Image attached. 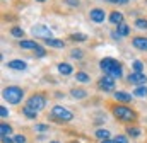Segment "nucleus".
Instances as JSON below:
<instances>
[{
	"mask_svg": "<svg viewBox=\"0 0 147 143\" xmlns=\"http://www.w3.org/2000/svg\"><path fill=\"white\" fill-rule=\"evenodd\" d=\"M2 96H3V99H5L9 104L17 106V104H21L22 99H24V90H22L21 87H17V85H9V87H5V89L2 90Z\"/></svg>",
	"mask_w": 147,
	"mask_h": 143,
	"instance_id": "f257e3e1",
	"label": "nucleus"
},
{
	"mask_svg": "<svg viewBox=\"0 0 147 143\" xmlns=\"http://www.w3.org/2000/svg\"><path fill=\"white\" fill-rule=\"evenodd\" d=\"M113 116L116 118V119H120V121H127V123H134L135 119H137V114L130 109V107H127L125 104H116V106H113Z\"/></svg>",
	"mask_w": 147,
	"mask_h": 143,
	"instance_id": "f03ea898",
	"label": "nucleus"
},
{
	"mask_svg": "<svg viewBox=\"0 0 147 143\" xmlns=\"http://www.w3.org/2000/svg\"><path fill=\"white\" fill-rule=\"evenodd\" d=\"M50 114H51L53 119L62 121V123H67V121H72L74 119V112L70 111V109L63 107V106H53V109H51Z\"/></svg>",
	"mask_w": 147,
	"mask_h": 143,
	"instance_id": "7ed1b4c3",
	"label": "nucleus"
},
{
	"mask_svg": "<svg viewBox=\"0 0 147 143\" xmlns=\"http://www.w3.org/2000/svg\"><path fill=\"white\" fill-rule=\"evenodd\" d=\"M26 106H29L31 109H34V111H43L45 106H46V97L43 96V94H33L29 99H28V104Z\"/></svg>",
	"mask_w": 147,
	"mask_h": 143,
	"instance_id": "20e7f679",
	"label": "nucleus"
},
{
	"mask_svg": "<svg viewBox=\"0 0 147 143\" xmlns=\"http://www.w3.org/2000/svg\"><path fill=\"white\" fill-rule=\"evenodd\" d=\"M98 87L99 89H103L105 92H111V90H115V87H116V80L110 77V75H103L99 80H98Z\"/></svg>",
	"mask_w": 147,
	"mask_h": 143,
	"instance_id": "39448f33",
	"label": "nucleus"
},
{
	"mask_svg": "<svg viewBox=\"0 0 147 143\" xmlns=\"http://www.w3.org/2000/svg\"><path fill=\"white\" fill-rule=\"evenodd\" d=\"M31 33H33L34 37H41V39H50V37H51V29H50L48 26H45V24H36V26H33Z\"/></svg>",
	"mask_w": 147,
	"mask_h": 143,
	"instance_id": "423d86ee",
	"label": "nucleus"
},
{
	"mask_svg": "<svg viewBox=\"0 0 147 143\" xmlns=\"http://www.w3.org/2000/svg\"><path fill=\"white\" fill-rule=\"evenodd\" d=\"M118 65H120V61H116L115 58H103V60L99 61V68L103 70L105 75H110L111 72L118 67Z\"/></svg>",
	"mask_w": 147,
	"mask_h": 143,
	"instance_id": "0eeeda50",
	"label": "nucleus"
},
{
	"mask_svg": "<svg viewBox=\"0 0 147 143\" xmlns=\"http://www.w3.org/2000/svg\"><path fill=\"white\" fill-rule=\"evenodd\" d=\"M127 82H128V84H134V85H137V87H140V85H144L147 82V77L144 75V72H132V73L127 77Z\"/></svg>",
	"mask_w": 147,
	"mask_h": 143,
	"instance_id": "6e6552de",
	"label": "nucleus"
},
{
	"mask_svg": "<svg viewBox=\"0 0 147 143\" xmlns=\"http://www.w3.org/2000/svg\"><path fill=\"white\" fill-rule=\"evenodd\" d=\"M89 19H91L92 22H96V24H101V22H105V19H106V12H105L103 9H92V10L89 12Z\"/></svg>",
	"mask_w": 147,
	"mask_h": 143,
	"instance_id": "1a4fd4ad",
	"label": "nucleus"
},
{
	"mask_svg": "<svg viewBox=\"0 0 147 143\" xmlns=\"http://www.w3.org/2000/svg\"><path fill=\"white\" fill-rule=\"evenodd\" d=\"M132 46L139 51H147V37L144 36H135L132 39Z\"/></svg>",
	"mask_w": 147,
	"mask_h": 143,
	"instance_id": "9d476101",
	"label": "nucleus"
},
{
	"mask_svg": "<svg viewBox=\"0 0 147 143\" xmlns=\"http://www.w3.org/2000/svg\"><path fill=\"white\" fill-rule=\"evenodd\" d=\"M113 97L116 99V102H121V104H128V102H132V94H128V92H123V90H116L115 94H113Z\"/></svg>",
	"mask_w": 147,
	"mask_h": 143,
	"instance_id": "9b49d317",
	"label": "nucleus"
},
{
	"mask_svg": "<svg viewBox=\"0 0 147 143\" xmlns=\"http://www.w3.org/2000/svg\"><path fill=\"white\" fill-rule=\"evenodd\" d=\"M7 67H9L10 70L24 72L26 68H28V63H26V61H22V60H12V61H9V63H7Z\"/></svg>",
	"mask_w": 147,
	"mask_h": 143,
	"instance_id": "f8f14e48",
	"label": "nucleus"
},
{
	"mask_svg": "<svg viewBox=\"0 0 147 143\" xmlns=\"http://www.w3.org/2000/svg\"><path fill=\"white\" fill-rule=\"evenodd\" d=\"M45 44L50 46V48H55V49H62V48H65V43H63L62 39H55V37L45 39Z\"/></svg>",
	"mask_w": 147,
	"mask_h": 143,
	"instance_id": "ddd939ff",
	"label": "nucleus"
},
{
	"mask_svg": "<svg viewBox=\"0 0 147 143\" xmlns=\"http://www.w3.org/2000/svg\"><path fill=\"white\" fill-rule=\"evenodd\" d=\"M110 22L111 24H116V26H120V24H123V14L121 12H118V10H113L110 14Z\"/></svg>",
	"mask_w": 147,
	"mask_h": 143,
	"instance_id": "4468645a",
	"label": "nucleus"
},
{
	"mask_svg": "<svg viewBox=\"0 0 147 143\" xmlns=\"http://www.w3.org/2000/svg\"><path fill=\"white\" fill-rule=\"evenodd\" d=\"M19 46H21L22 49H33V51H34L39 44L34 43V41H31V39H21V41H19Z\"/></svg>",
	"mask_w": 147,
	"mask_h": 143,
	"instance_id": "2eb2a0df",
	"label": "nucleus"
},
{
	"mask_svg": "<svg viewBox=\"0 0 147 143\" xmlns=\"http://www.w3.org/2000/svg\"><path fill=\"white\" fill-rule=\"evenodd\" d=\"M70 96L75 99H86L87 97V90L86 89H80V87H74L70 90Z\"/></svg>",
	"mask_w": 147,
	"mask_h": 143,
	"instance_id": "dca6fc26",
	"label": "nucleus"
},
{
	"mask_svg": "<svg viewBox=\"0 0 147 143\" xmlns=\"http://www.w3.org/2000/svg\"><path fill=\"white\" fill-rule=\"evenodd\" d=\"M58 72H60L62 75H72L74 67L70 63H58Z\"/></svg>",
	"mask_w": 147,
	"mask_h": 143,
	"instance_id": "f3484780",
	"label": "nucleus"
},
{
	"mask_svg": "<svg viewBox=\"0 0 147 143\" xmlns=\"http://www.w3.org/2000/svg\"><path fill=\"white\" fill-rule=\"evenodd\" d=\"M22 114H24L26 118H29V119H36V118H38V112L34 111V109H31L29 106L22 107Z\"/></svg>",
	"mask_w": 147,
	"mask_h": 143,
	"instance_id": "a211bd4d",
	"label": "nucleus"
},
{
	"mask_svg": "<svg viewBox=\"0 0 147 143\" xmlns=\"http://www.w3.org/2000/svg\"><path fill=\"white\" fill-rule=\"evenodd\" d=\"M140 133H142V131H140L139 128H135V126H128V128H127V135H128L130 138H139Z\"/></svg>",
	"mask_w": 147,
	"mask_h": 143,
	"instance_id": "6ab92c4d",
	"label": "nucleus"
},
{
	"mask_svg": "<svg viewBox=\"0 0 147 143\" xmlns=\"http://www.w3.org/2000/svg\"><path fill=\"white\" fill-rule=\"evenodd\" d=\"M75 80H77V82H82V84H87V82L91 80V77H89L87 73H84V72H77V73H75Z\"/></svg>",
	"mask_w": 147,
	"mask_h": 143,
	"instance_id": "aec40b11",
	"label": "nucleus"
},
{
	"mask_svg": "<svg viewBox=\"0 0 147 143\" xmlns=\"http://www.w3.org/2000/svg\"><path fill=\"white\" fill-rule=\"evenodd\" d=\"M116 31H118V34L121 36V37H125V36L130 34V26H127V24H120Z\"/></svg>",
	"mask_w": 147,
	"mask_h": 143,
	"instance_id": "412c9836",
	"label": "nucleus"
},
{
	"mask_svg": "<svg viewBox=\"0 0 147 143\" xmlns=\"http://www.w3.org/2000/svg\"><path fill=\"white\" fill-rule=\"evenodd\" d=\"M10 133H12V128L7 123H2L0 124V136H9Z\"/></svg>",
	"mask_w": 147,
	"mask_h": 143,
	"instance_id": "4be33fe9",
	"label": "nucleus"
},
{
	"mask_svg": "<svg viewBox=\"0 0 147 143\" xmlns=\"http://www.w3.org/2000/svg\"><path fill=\"white\" fill-rule=\"evenodd\" d=\"M134 96H137V97H147V87H146V85L135 87V90H134Z\"/></svg>",
	"mask_w": 147,
	"mask_h": 143,
	"instance_id": "5701e85b",
	"label": "nucleus"
},
{
	"mask_svg": "<svg viewBox=\"0 0 147 143\" xmlns=\"http://www.w3.org/2000/svg\"><path fill=\"white\" fill-rule=\"evenodd\" d=\"M96 138H99L101 142L103 140H108L110 138V131L108 130H96Z\"/></svg>",
	"mask_w": 147,
	"mask_h": 143,
	"instance_id": "b1692460",
	"label": "nucleus"
},
{
	"mask_svg": "<svg viewBox=\"0 0 147 143\" xmlns=\"http://www.w3.org/2000/svg\"><path fill=\"white\" fill-rule=\"evenodd\" d=\"M70 56H72L74 60H82L84 58V51L79 49V48H74L72 51H70Z\"/></svg>",
	"mask_w": 147,
	"mask_h": 143,
	"instance_id": "393cba45",
	"label": "nucleus"
},
{
	"mask_svg": "<svg viewBox=\"0 0 147 143\" xmlns=\"http://www.w3.org/2000/svg\"><path fill=\"white\" fill-rule=\"evenodd\" d=\"M10 34L14 36V37H19V39H21V37L24 36V31H22V29H21L19 26H14V27L10 29Z\"/></svg>",
	"mask_w": 147,
	"mask_h": 143,
	"instance_id": "a878e982",
	"label": "nucleus"
},
{
	"mask_svg": "<svg viewBox=\"0 0 147 143\" xmlns=\"http://www.w3.org/2000/svg\"><path fill=\"white\" fill-rule=\"evenodd\" d=\"M72 41H87V34H82V33H74L70 34Z\"/></svg>",
	"mask_w": 147,
	"mask_h": 143,
	"instance_id": "bb28decb",
	"label": "nucleus"
},
{
	"mask_svg": "<svg viewBox=\"0 0 147 143\" xmlns=\"http://www.w3.org/2000/svg\"><path fill=\"white\" fill-rule=\"evenodd\" d=\"M135 27L147 31V19H137V21H135Z\"/></svg>",
	"mask_w": 147,
	"mask_h": 143,
	"instance_id": "cd10ccee",
	"label": "nucleus"
},
{
	"mask_svg": "<svg viewBox=\"0 0 147 143\" xmlns=\"http://www.w3.org/2000/svg\"><path fill=\"white\" fill-rule=\"evenodd\" d=\"M132 68H134V72H142L144 70V63H142L140 60H135V61L132 63Z\"/></svg>",
	"mask_w": 147,
	"mask_h": 143,
	"instance_id": "c85d7f7f",
	"label": "nucleus"
},
{
	"mask_svg": "<svg viewBox=\"0 0 147 143\" xmlns=\"http://www.w3.org/2000/svg\"><path fill=\"white\" fill-rule=\"evenodd\" d=\"M34 56H36V58H43V56H46V49H45L43 46H38L36 49H34Z\"/></svg>",
	"mask_w": 147,
	"mask_h": 143,
	"instance_id": "c756f323",
	"label": "nucleus"
},
{
	"mask_svg": "<svg viewBox=\"0 0 147 143\" xmlns=\"http://www.w3.org/2000/svg\"><path fill=\"white\" fill-rule=\"evenodd\" d=\"M113 140H115V143H128V138L123 136V135H116Z\"/></svg>",
	"mask_w": 147,
	"mask_h": 143,
	"instance_id": "7c9ffc66",
	"label": "nucleus"
},
{
	"mask_svg": "<svg viewBox=\"0 0 147 143\" xmlns=\"http://www.w3.org/2000/svg\"><path fill=\"white\" fill-rule=\"evenodd\" d=\"M14 142L16 143H26V136L24 135H16L14 136Z\"/></svg>",
	"mask_w": 147,
	"mask_h": 143,
	"instance_id": "2f4dec72",
	"label": "nucleus"
},
{
	"mask_svg": "<svg viewBox=\"0 0 147 143\" xmlns=\"http://www.w3.org/2000/svg\"><path fill=\"white\" fill-rule=\"evenodd\" d=\"M105 2H108V3H118V5H125V3H128L130 0H105Z\"/></svg>",
	"mask_w": 147,
	"mask_h": 143,
	"instance_id": "473e14b6",
	"label": "nucleus"
},
{
	"mask_svg": "<svg viewBox=\"0 0 147 143\" xmlns=\"http://www.w3.org/2000/svg\"><path fill=\"white\" fill-rule=\"evenodd\" d=\"M34 130L36 131H48V124H36Z\"/></svg>",
	"mask_w": 147,
	"mask_h": 143,
	"instance_id": "72a5a7b5",
	"label": "nucleus"
},
{
	"mask_svg": "<svg viewBox=\"0 0 147 143\" xmlns=\"http://www.w3.org/2000/svg\"><path fill=\"white\" fill-rule=\"evenodd\" d=\"M0 116H2V118H7V116H9V109H7L5 106L0 107Z\"/></svg>",
	"mask_w": 147,
	"mask_h": 143,
	"instance_id": "f704fd0d",
	"label": "nucleus"
},
{
	"mask_svg": "<svg viewBox=\"0 0 147 143\" xmlns=\"http://www.w3.org/2000/svg\"><path fill=\"white\" fill-rule=\"evenodd\" d=\"M65 3L70 7H79V0H65Z\"/></svg>",
	"mask_w": 147,
	"mask_h": 143,
	"instance_id": "c9c22d12",
	"label": "nucleus"
},
{
	"mask_svg": "<svg viewBox=\"0 0 147 143\" xmlns=\"http://www.w3.org/2000/svg\"><path fill=\"white\" fill-rule=\"evenodd\" d=\"M0 138H2V143H16L10 136H0Z\"/></svg>",
	"mask_w": 147,
	"mask_h": 143,
	"instance_id": "e433bc0d",
	"label": "nucleus"
},
{
	"mask_svg": "<svg viewBox=\"0 0 147 143\" xmlns=\"http://www.w3.org/2000/svg\"><path fill=\"white\" fill-rule=\"evenodd\" d=\"M111 37H113V39H116V41H120V39H121V36L118 34V31H113V33H111Z\"/></svg>",
	"mask_w": 147,
	"mask_h": 143,
	"instance_id": "4c0bfd02",
	"label": "nucleus"
},
{
	"mask_svg": "<svg viewBox=\"0 0 147 143\" xmlns=\"http://www.w3.org/2000/svg\"><path fill=\"white\" fill-rule=\"evenodd\" d=\"M101 143H115V140L113 138H108V140H103Z\"/></svg>",
	"mask_w": 147,
	"mask_h": 143,
	"instance_id": "58836bf2",
	"label": "nucleus"
},
{
	"mask_svg": "<svg viewBox=\"0 0 147 143\" xmlns=\"http://www.w3.org/2000/svg\"><path fill=\"white\" fill-rule=\"evenodd\" d=\"M34 2H46V0H34Z\"/></svg>",
	"mask_w": 147,
	"mask_h": 143,
	"instance_id": "ea45409f",
	"label": "nucleus"
},
{
	"mask_svg": "<svg viewBox=\"0 0 147 143\" xmlns=\"http://www.w3.org/2000/svg\"><path fill=\"white\" fill-rule=\"evenodd\" d=\"M50 143H60V142H50Z\"/></svg>",
	"mask_w": 147,
	"mask_h": 143,
	"instance_id": "a19ab883",
	"label": "nucleus"
}]
</instances>
